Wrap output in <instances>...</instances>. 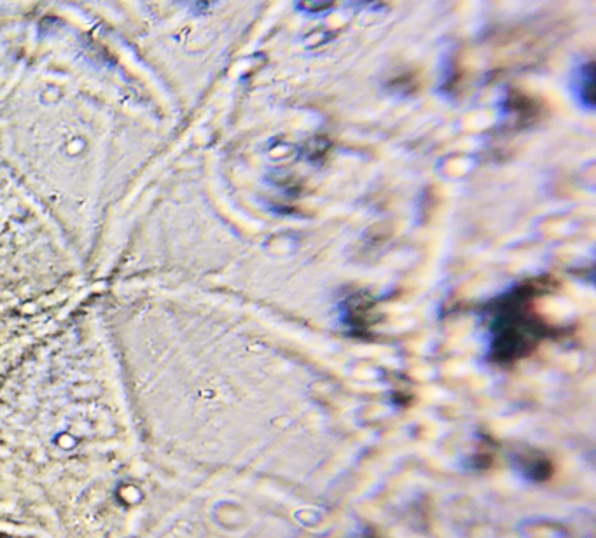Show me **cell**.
<instances>
[{
  "label": "cell",
  "mask_w": 596,
  "mask_h": 538,
  "mask_svg": "<svg viewBox=\"0 0 596 538\" xmlns=\"http://www.w3.org/2000/svg\"><path fill=\"white\" fill-rule=\"evenodd\" d=\"M537 290L539 287L532 284L514 287L488 305L486 312L491 315L490 355L497 362H512L527 357L551 333V327L534 312V296Z\"/></svg>",
  "instance_id": "cell-1"
},
{
  "label": "cell",
  "mask_w": 596,
  "mask_h": 538,
  "mask_svg": "<svg viewBox=\"0 0 596 538\" xmlns=\"http://www.w3.org/2000/svg\"><path fill=\"white\" fill-rule=\"evenodd\" d=\"M593 87H595V65L590 59V61L582 63L579 76H577V91L581 95V102L590 109H593V105H595Z\"/></svg>",
  "instance_id": "cell-2"
},
{
  "label": "cell",
  "mask_w": 596,
  "mask_h": 538,
  "mask_svg": "<svg viewBox=\"0 0 596 538\" xmlns=\"http://www.w3.org/2000/svg\"><path fill=\"white\" fill-rule=\"evenodd\" d=\"M301 11L305 13H326L333 9V2H299L298 4Z\"/></svg>",
  "instance_id": "cell-3"
}]
</instances>
